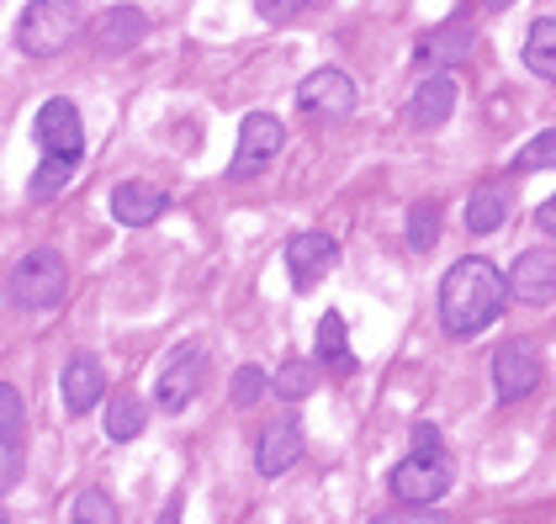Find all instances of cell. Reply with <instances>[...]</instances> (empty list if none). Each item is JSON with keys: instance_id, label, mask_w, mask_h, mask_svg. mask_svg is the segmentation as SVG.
<instances>
[{"instance_id": "6da1fadb", "label": "cell", "mask_w": 556, "mask_h": 524, "mask_svg": "<svg viewBox=\"0 0 556 524\" xmlns=\"http://www.w3.org/2000/svg\"><path fill=\"white\" fill-rule=\"evenodd\" d=\"M504 297H514V292L509 281L498 276V265H488L482 255H467L462 265H451L445 281H440V323H445V334H456V340L482 334L504 312Z\"/></svg>"}, {"instance_id": "7a4b0ae2", "label": "cell", "mask_w": 556, "mask_h": 524, "mask_svg": "<svg viewBox=\"0 0 556 524\" xmlns=\"http://www.w3.org/2000/svg\"><path fill=\"white\" fill-rule=\"evenodd\" d=\"M80 22H86L80 0H33L16 22V43L33 59H53L80 38Z\"/></svg>"}, {"instance_id": "3957f363", "label": "cell", "mask_w": 556, "mask_h": 524, "mask_svg": "<svg viewBox=\"0 0 556 524\" xmlns=\"http://www.w3.org/2000/svg\"><path fill=\"white\" fill-rule=\"evenodd\" d=\"M70 292V270L59 260V250H33L27 260L11 270V297L27 312H53Z\"/></svg>"}, {"instance_id": "277c9868", "label": "cell", "mask_w": 556, "mask_h": 524, "mask_svg": "<svg viewBox=\"0 0 556 524\" xmlns=\"http://www.w3.org/2000/svg\"><path fill=\"white\" fill-rule=\"evenodd\" d=\"M202 382H207V345H202V340H180V345L165 355L160 376H154V402H160L165 413H180L191 397L202 393Z\"/></svg>"}, {"instance_id": "5b68a950", "label": "cell", "mask_w": 556, "mask_h": 524, "mask_svg": "<svg viewBox=\"0 0 556 524\" xmlns=\"http://www.w3.org/2000/svg\"><path fill=\"white\" fill-rule=\"evenodd\" d=\"M298 112L313 123H350L355 117V80L344 69H313L298 86Z\"/></svg>"}, {"instance_id": "8992f818", "label": "cell", "mask_w": 556, "mask_h": 524, "mask_svg": "<svg viewBox=\"0 0 556 524\" xmlns=\"http://www.w3.org/2000/svg\"><path fill=\"white\" fill-rule=\"evenodd\" d=\"M451 493V472H445V456H425L414 450L408 461L392 467V498L397 503H414V509H429Z\"/></svg>"}, {"instance_id": "52a82bcc", "label": "cell", "mask_w": 556, "mask_h": 524, "mask_svg": "<svg viewBox=\"0 0 556 524\" xmlns=\"http://www.w3.org/2000/svg\"><path fill=\"white\" fill-rule=\"evenodd\" d=\"M281 143H287V128L270 117V112H250L244 123H239V149H233V165H228V175L233 180H250V175H260L276 154H281Z\"/></svg>"}, {"instance_id": "ba28073f", "label": "cell", "mask_w": 556, "mask_h": 524, "mask_svg": "<svg viewBox=\"0 0 556 524\" xmlns=\"http://www.w3.org/2000/svg\"><path fill=\"white\" fill-rule=\"evenodd\" d=\"M38 143H43L48 159H70V165H80V154H86L80 106H75V101H64V95L43 101V106H38Z\"/></svg>"}, {"instance_id": "9c48e42d", "label": "cell", "mask_w": 556, "mask_h": 524, "mask_svg": "<svg viewBox=\"0 0 556 524\" xmlns=\"http://www.w3.org/2000/svg\"><path fill=\"white\" fill-rule=\"evenodd\" d=\"M535 387H541V355L530 340H509L493 355V393H498V402H519Z\"/></svg>"}, {"instance_id": "30bf717a", "label": "cell", "mask_w": 556, "mask_h": 524, "mask_svg": "<svg viewBox=\"0 0 556 524\" xmlns=\"http://www.w3.org/2000/svg\"><path fill=\"white\" fill-rule=\"evenodd\" d=\"M477 43V27H471L467 16H451V22H440V27H429L425 38L414 43V64L419 69H434V75H445L451 64H462Z\"/></svg>"}, {"instance_id": "8fae6325", "label": "cell", "mask_w": 556, "mask_h": 524, "mask_svg": "<svg viewBox=\"0 0 556 524\" xmlns=\"http://www.w3.org/2000/svg\"><path fill=\"white\" fill-rule=\"evenodd\" d=\"M340 260V244L329 239V233H298L292 244H287V276H292V286L298 292H313L329 270Z\"/></svg>"}, {"instance_id": "7c38bea8", "label": "cell", "mask_w": 556, "mask_h": 524, "mask_svg": "<svg viewBox=\"0 0 556 524\" xmlns=\"http://www.w3.org/2000/svg\"><path fill=\"white\" fill-rule=\"evenodd\" d=\"M509 292L530 307L552 303L556 297V250H525L509 270Z\"/></svg>"}, {"instance_id": "4fadbf2b", "label": "cell", "mask_w": 556, "mask_h": 524, "mask_svg": "<svg viewBox=\"0 0 556 524\" xmlns=\"http://www.w3.org/2000/svg\"><path fill=\"white\" fill-rule=\"evenodd\" d=\"M90 38L101 53H128L149 38V16L138 11V5H112V11H101L96 22H90Z\"/></svg>"}, {"instance_id": "5bb4252c", "label": "cell", "mask_w": 556, "mask_h": 524, "mask_svg": "<svg viewBox=\"0 0 556 524\" xmlns=\"http://www.w3.org/2000/svg\"><path fill=\"white\" fill-rule=\"evenodd\" d=\"M298 456H302V430H298V419H270V424L260 430V445H255L260 477H281L287 467H298Z\"/></svg>"}, {"instance_id": "9a60e30c", "label": "cell", "mask_w": 556, "mask_h": 524, "mask_svg": "<svg viewBox=\"0 0 556 524\" xmlns=\"http://www.w3.org/2000/svg\"><path fill=\"white\" fill-rule=\"evenodd\" d=\"M160 213H170V196L160 186H149V180H123L112 191V218L123 228H149Z\"/></svg>"}, {"instance_id": "2e32d148", "label": "cell", "mask_w": 556, "mask_h": 524, "mask_svg": "<svg viewBox=\"0 0 556 524\" xmlns=\"http://www.w3.org/2000/svg\"><path fill=\"white\" fill-rule=\"evenodd\" d=\"M451 112H456V80H451V75H429V80H419L414 101H408V123L419 132H434V128L451 123Z\"/></svg>"}, {"instance_id": "e0dca14e", "label": "cell", "mask_w": 556, "mask_h": 524, "mask_svg": "<svg viewBox=\"0 0 556 524\" xmlns=\"http://www.w3.org/2000/svg\"><path fill=\"white\" fill-rule=\"evenodd\" d=\"M22 435H27V413H22V393L16 387H0V439H5V456H0V487L11 493L22 477Z\"/></svg>"}, {"instance_id": "ac0fdd59", "label": "cell", "mask_w": 556, "mask_h": 524, "mask_svg": "<svg viewBox=\"0 0 556 524\" xmlns=\"http://www.w3.org/2000/svg\"><path fill=\"white\" fill-rule=\"evenodd\" d=\"M59 393H64V408L70 413H90L101 393H106V376H101V360L96 355H75L59 376Z\"/></svg>"}, {"instance_id": "d6986e66", "label": "cell", "mask_w": 556, "mask_h": 524, "mask_svg": "<svg viewBox=\"0 0 556 524\" xmlns=\"http://www.w3.org/2000/svg\"><path fill=\"white\" fill-rule=\"evenodd\" d=\"M509 207H514V196L498 180H488V186H477L467 196V228L471 233H498L509 222Z\"/></svg>"}, {"instance_id": "ffe728a7", "label": "cell", "mask_w": 556, "mask_h": 524, "mask_svg": "<svg viewBox=\"0 0 556 524\" xmlns=\"http://www.w3.org/2000/svg\"><path fill=\"white\" fill-rule=\"evenodd\" d=\"M525 69L535 80H552L556 86V16L530 22V33H525Z\"/></svg>"}, {"instance_id": "44dd1931", "label": "cell", "mask_w": 556, "mask_h": 524, "mask_svg": "<svg viewBox=\"0 0 556 524\" xmlns=\"http://www.w3.org/2000/svg\"><path fill=\"white\" fill-rule=\"evenodd\" d=\"M318 360L334 366V371H355V355H350V334H344L340 312H324L318 318Z\"/></svg>"}, {"instance_id": "7402d4cb", "label": "cell", "mask_w": 556, "mask_h": 524, "mask_svg": "<svg viewBox=\"0 0 556 524\" xmlns=\"http://www.w3.org/2000/svg\"><path fill=\"white\" fill-rule=\"evenodd\" d=\"M143 435V402L132 393L112 397V408H106V439H117V445H128V439Z\"/></svg>"}, {"instance_id": "603a6c76", "label": "cell", "mask_w": 556, "mask_h": 524, "mask_svg": "<svg viewBox=\"0 0 556 524\" xmlns=\"http://www.w3.org/2000/svg\"><path fill=\"white\" fill-rule=\"evenodd\" d=\"M440 244V202H414L408 207V250L429 255Z\"/></svg>"}, {"instance_id": "cb8c5ba5", "label": "cell", "mask_w": 556, "mask_h": 524, "mask_svg": "<svg viewBox=\"0 0 556 524\" xmlns=\"http://www.w3.org/2000/svg\"><path fill=\"white\" fill-rule=\"evenodd\" d=\"M70 524H123V520H117V503L101 487H80L70 498Z\"/></svg>"}, {"instance_id": "d4e9b609", "label": "cell", "mask_w": 556, "mask_h": 524, "mask_svg": "<svg viewBox=\"0 0 556 524\" xmlns=\"http://www.w3.org/2000/svg\"><path fill=\"white\" fill-rule=\"evenodd\" d=\"M270 387L287 397V402H302V397H313V387H318V371H313V360H287Z\"/></svg>"}, {"instance_id": "484cf974", "label": "cell", "mask_w": 556, "mask_h": 524, "mask_svg": "<svg viewBox=\"0 0 556 524\" xmlns=\"http://www.w3.org/2000/svg\"><path fill=\"white\" fill-rule=\"evenodd\" d=\"M535 170H556V128L535 132V138L514 154V175H535Z\"/></svg>"}, {"instance_id": "4316f807", "label": "cell", "mask_w": 556, "mask_h": 524, "mask_svg": "<svg viewBox=\"0 0 556 524\" xmlns=\"http://www.w3.org/2000/svg\"><path fill=\"white\" fill-rule=\"evenodd\" d=\"M70 175H75V165H70V159H48V154H43V170L33 175V196H53V191H59Z\"/></svg>"}, {"instance_id": "83f0119b", "label": "cell", "mask_w": 556, "mask_h": 524, "mask_svg": "<svg viewBox=\"0 0 556 524\" xmlns=\"http://www.w3.org/2000/svg\"><path fill=\"white\" fill-rule=\"evenodd\" d=\"M260 393H265V371L260 366H239L233 371V408H250Z\"/></svg>"}, {"instance_id": "f1b7e54d", "label": "cell", "mask_w": 556, "mask_h": 524, "mask_svg": "<svg viewBox=\"0 0 556 524\" xmlns=\"http://www.w3.org/2000/svg\"><path fill=\"white\" fill-rule=\"evenodd\" d=\"M371 524H445V520H440V514H429V509H414V503H408V509H392V514H377Z\"/></svg>"}, {"instance_id": "f546056e", "label": "cell", "mask_w": 556, "mask_h": 524, "mask_svg": "<svg viewBox=\"0 0 556 524\" xmlns=\"http://www.w3.org/2000/svg\"><path fill=\"white\" fill-rule=\"evenodd\" d=\"M298 5L302 0H260V16H265V22H287Z\"/></svg>"}, {"instance_id": "4dcf8cb0", "label": "cell", "mask_w": 556, "mask_h": 524, "mask_svg": "<svg viewBox=\"0 0 556 524\" xmlns=\"http://www.w3.org/2000/svg\"><path fill=\"white\" fill-rule=\"evenodd\" d=\"M414 445H419L425 456H440V430H434V424H419V430H414Z\"/></svg>"}, {"instance_id": "1f68e13d", "label": "cell", "mask_w": 556, "mask_h": 524, "mask_svg": "<svg viewBox=\"0 0 556 524\" xmlns=\"http://www.w3.org/2000/svg\"><path fill=\"white\" fill-rule=\"evenodd\" d=\"M535 222H541L546 233H556V196H552V202H541V213H535Z\"/></svg>"}, {"instance_id": "d6a6232c", "label": "cell", "mask_w": 556, "mask_h": 524, "mask_svg": "<svg viewBox=\"0 0 556 524\" xmlns=\"http://www.w3.org/2000/svg\"><path fill=\"white\" fill-rule=\"evenodd\" d=\"M154 524H180V498H170V503H165V514H160Z\"/></svg>"}, {"instance_id": "836d02e7", "label": "cell", "mask_w": 556, "mask_h": 524, "mask_svg": "<svg viewBox=\"0 0 556 524\" xmlns=\"http://www.w3.org/2000/svg\"><path fill=\"white\" fill-rule=\"evenodd\" d=\"M482 5H493V11H509L514 0H482Z\"/></svg>"}, {"instance_id": "e575fe53", "label": "cell", "mask_w": 556, "mask_h": 524, "mask_svg": "<svg viewBox=\"0 0 556 524\" xmlns=\"http://www.w3.org/2000/svg\"><path fill=\"white\" fill-rule=\"evenodd\" d=\"M313 5H318V0H313Z\"/></svg>"}]
</instances>
